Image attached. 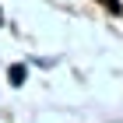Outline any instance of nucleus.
Instances as JSON below:
<instances>
[{
    "mask_svg": "<svg viewBox=\"0 0 123 123\" xmlns=\"http://www.w3.org/2000/svg\"><path fill=\"white\" fill-rule=\"evenodd\" d=\"M98 4H102L105 11H113V14H120V11H123V4H120V0H98Z\"/></svg>",
    "mask_w": 123,
    "mask_h": 123,
    "instance_id": "1",
    "label": "nucleus"
},
{
    "mask_svg": "<svg viewBox=\"0 0 123 123\" xmlns=\"http://www.w3.org/2000/svg\"><path fill=\"white\" fill-rule=\"evenodd\" d=\"M11 81L21 85V81H25V67H14V70H11Z\"/></svg>",
    "mask_w": 123,
    "mask_h": 123,
    "instance_id": "2",
    "label": "nucleus"
}]
</instances>
